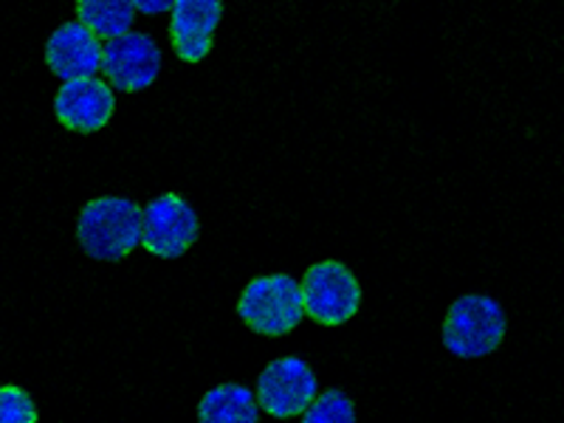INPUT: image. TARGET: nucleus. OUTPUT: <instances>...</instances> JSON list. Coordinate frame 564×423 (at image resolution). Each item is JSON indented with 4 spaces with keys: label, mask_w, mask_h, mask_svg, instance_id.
<instances>
[{
    "label": "nucleus",
    "mask_w": 564,
    "mask_h": 423,
    "mask_svg": "<svg viewBox=\"0 0 564 423\" xmlns=\"http://www.w3.org/2000/svg\"><path fill=\"white\" fill-rule=\"evenodd\" d=\"M238 316L260 336L276 339L291 334L305 316L300 282L289 274L254 276L240 294Z\"/></svg>",
    "instance_id": "3"
},
{
    "label": "nucleus",
    "mask_w": 564,
    "mask_h": 423,
    "mask_svg": "<svg viewBox=\"0 0 564 423\" xmlns=\"http://www.w3.org/2000/svg\"><path fill=\"white\" fill-rule=\"evenodd\" d=\"M506 311L497 300L466 294L452 302L443 322V347L457 359H482L506 339Z\"/></svg>",
    "instance_id": "2"
},
{
    "label": "nucleus",
    "mask_w": 564,
    "mask_h": 423,
    "mask_svg": "<svg viewBox=\"0 0 564 423\" xmlns=\"http://www.w3.org/2000/svg\"><path fill=\"white\" fill-rule=\"evenodd\" d=\"M224 20V0H175L170 9V40L184 63H200Z\"/></svg>",
    "instance_id": "10"
},
{
    "label": "nucleus",
    "mask_w": 564,
    "mask_h": 423,
    "mask_svg": "<svg viewBox=\"0 0 564 423\" xmlns=\"http://www.w3.org/2000/svg\"><path fill=\"white\" fill-rule=\"evenodd\" d=\"M161 70V48L153 37L128 32L105 43L102 74L108 85L124 94H139L155 83Z\"/></svg>",
    "instance_id": "7"
},
{
    "label": "nucleus",
    "mask_w": 564,
    "mask_h": 423,
    "mask_svg": "<svg viewBox=\"0 0 564 423\" xmlns=\"http://www.w3.org/2000/svg\"><path fill=\"white\" fill-rule=\"evenodd\" d=\"M319 395V381L308 361L296 356L274 359L257 379L254 398L260 410L271 417H296L314 404Z\"/></svg>",
    "instance_id": "6"
},
{
    "label": "nucleus",
    "mask_w": 564,
    "mask_h": 423,
    "mask_svg": "<svg viewBox=\"0 0 564 423\" xmlns=\"http://www.w3.org/2000/svg\"><path fill=\"white\" fill-rule=\"evenodd\" d=\"M37 404L23 387H0V423H37Z\"/></svg>",
    "instance_id": "14"
},
{
    "label": "nucleus",
    "mask_w": 564,
    "mask_h": 423,
    "mask_svg": "<svg viewBox=\"0 0 564 423\" xmlns=\"http://www.w3.org/2000/svg\"><path fill=\"white\" fill-rule=\"evenodd\" d=\"M302 308L316 325H347L361 308V285L347 265L336 260L314 263L300 282Z\"/></svg>",
    "instance_id": "4"
},
{
    "label": "nucleus",
    "mask_w": 564,
    "mask_h": 423,
    "mask_svg": "<svg viewBox=\"0 0 564 423\" xmlns=\"http://www.w3.org/2000/svg\"><path fill=\"white\" fill-rule=\"evenodd\" d=\"M116 110L113 88L99 77H83L63 83L54 97V113L63 128L74 133H97L110 122Z\"/></svg>",
    "instance_id": "8"
},
{
    "label": "nucleus",
    "mask_w": 564,
    "mask_h": 423,
    "mask_svg": "<svg viewBox=\"0 0 564 423\" xmlns=\"http://www.w3.org/2000/svg\"><path fill=\"white\" fill-rule=\"evenodd\" d=\"M200 235L195 209L181 195L164 193L141 206V249L161 260H175L193 249Z\"/></svg>",
    "instance_id": "5"
},
{
    "label": "nucleus",
    "mask_w": 564,
    "mask_h": 423,
    "mask_svg": "<svg viewBox=\"0 0 564 423\" xmlns=\"http://www.w3.org/2000/svg\"><path fill=\"white\" fill-rule=\"evenodd\" d=\"M77 243L94 260L119 263L141 246V206L119 195L94 198L79 212Z\"/></svg>",
    "instance_id": "1"
},
{
    "label": "nucleus",
    "mask_w": 564,
    "mask_h": 423,
    "mask_svg": "<svg viewBox=\"0 0 564 423\" xmlns=\"http://www.w3.org/2000/svg\"><path fill=\"white\" fill-rule=\"evenodd\" d=\"M260 404L243 384H220L206 392L198 404V423H257Z\"/></svg>",
    "instance_id": "11"
},
{
    "label": "nucleus",
    "mask_w": 564,
    "mask_h": 423,
    "mask_svg": "<svg viewBox=\"0 0 564 423\" xmlns=\"http://www.w3.org/2000/svg\"><path fill=\"white\" fill-rule=\"evenodd\" d=\"M300 417L302 423H356V404L341 390H327Z\"/></svg>",
    "instance_id": "13"
},
{
    "label": "nucleus",
    "mask_w": 564,
    "mask_h": 423,
    "mask_svg": "<svg viewBox=\"0 0 564 423\" xmlns=\"http://www.w3.org/2000/svg\"><path fill=\"white\" fill-rule=\"evenodd\" d=\"M105 45L97 34L83 26L79 20H68L45 43V63L54 77L63 83L83 77H97L102 70Z\"/></svg>",
    "instance_id": "9"
},
{
    "label": "nucleus",
    "mask_w": 564,
    "mask_h": 423,
    "mask_svg": "<svg viewBox=\"0 0 564 423\" xmlns=\"http://www.w3.org/2000/svg\"><path fill=\"white\" fill-rule=\"evenodd\" d=\"M135 12L141 14H164L173 9L175 0H133Z\"/></svg>",
    "instance_id": "15"
},
{
    "label": "nucleus",
    "mask_w": 564,
    "mask_h": 423,
    "mask_svg": "<svg viewBox=\"0 0 564 423\" xmlns=\"http://www.w3.org/2000/svg\"><path fill=\"white\" fill-rule=\"evenodd\" d=\"M133 0H77V20L97 34L99 40L122 37L133 29Z\"/></svg>",
    "instance_id": "12"
}]
</instances>
